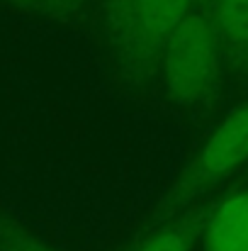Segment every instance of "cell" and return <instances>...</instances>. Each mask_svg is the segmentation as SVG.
Here are the masks:
<instances>
[{
	"instance_id": "obj_1",
	"label": "cell",
	"mask_w": 248,
	"mask_h": 251,
	"mask_svg": "<svg viewBox=\"0 0 248 251\" xmlns=\"http://www.w3.org/2000/svg\"><path fill=\"white\" fill-rule=\"evenodd\" d=\"M163 78L170 98L182 105L200 102L214 90L219 78V39L202 15L190 12L165 37Z\"/></svg>"
},
{
	"instance_id": "obj_2",
	"label": "cell",
	"mask_w": 248,
	"mask_h": 251,
	"mask_svg": "<svg viewBox=\"0 0 248 251\" xmlns=\"http://www.w3.org/2000/svg\"><path fill=\"white\" fill-rule=\"evenodd\" d=\"M244 161H248V105L234 110L207 139L190 171V183L197 185L222 178Z\"/></svg>"
},
{
	"instance_id": "obj_3",
	"label": "cell",
	"mask_w": 248,
	"mask_h": 251,
	"mask_svg": "<svg viewBox=\"0 0 248 251\" xmlns=\"http://www.w3.org/2000/svg\"><path fill=\"white\" fill-rule=\"evenodd\" d=\"M204 251H248V193L217 207L204 232Z\"/></svg>"
},
{
	"instance_id": "obj_4",
	"label": "cell",
	"mask_w": 248,
	"mask_h": 251,
	"mask_svg": "<svg viewBox=\"0 0 248 251\" xmlns=\"http://www.w3.org/2000/svg\"><path fill=\"white\" fill-rule=\"evenodd\" d=\"M192 0H134V15L141 32L151 39H163L190 15Z\"/></svg>"
},
{
	"instance_id": "obj_5",
	"label": "cell",
	"mask_w": 248,
	"mask_h": 251,
	"mask_svg": "<svg viewBox=\"0 0 248 251\" xmlns=\"http://www.w3.org/2000/svg\"><path fill=\"white\" fill-rule=\"evenodd\" d=\"M214 22L229 47L248 54V0H214Z\"/></svg>"
},
{
	"instance_id": "obj_6",
	"label": "cell",
	"mask_w": 248,
	"mask_h": 251,
	"mask_svg": "<svg viewBox=\"0 0 248 251\" xmlns=\"http://www.w3.org/2000/svg\"><path fill=\"white\" fill-rule=\"evenodd\" d=\"M136 251H190V247L180 232H161V234L146 239Z\"/></svg>"
},
{
	"instance_id": "obj_7",
	"label": "cell",
	"mask_w": 248,
	"mask_h": 251,
	"mask_svg": "<svg viewBox=\"0 0 248 251\" xmlns=\"http://www.w3.org/2000/svg\"><path fill=\"white\" fill-rule=\"evenodd\" d=\"M27 7H37V10H66L71 5H76L78 0H17Z\"/></svg>"
}]
</instances>
